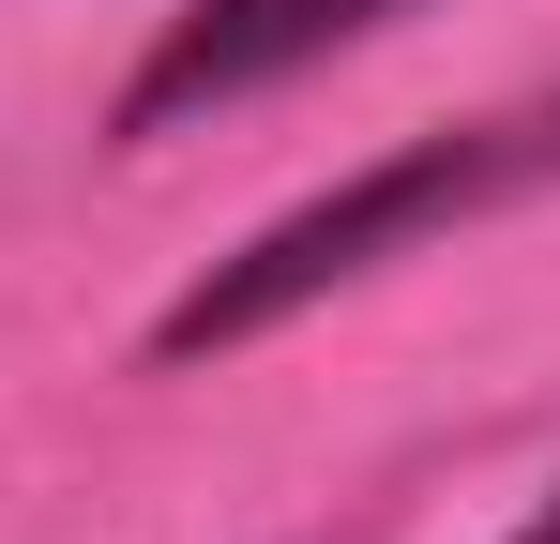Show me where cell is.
<instances>
[{
  "label": "cell",
  "instance_id": "obj_1",
  "mask_svg": "<svg viewBox=\"0 0 560 544\" xmlns=\"http://www.w3.org/2000/svg\"><path fill=\"white\" fill-rule=\"evenodd\" d=\"M560 167V106H515V121H455V137H409L394 167H364L349 197H303L288 227H258L243 258L212 272V287H183L167 303V333L152 348L197 363V348H243V333H273L288 303H318V287H349V272H378L409 227H455V212H485V197H515V181Z\"/></svg>",
  "mask_w": 560,
  "mask_h": 544
},
{
  "label": "cell",
  "instance_id": "obj_2",
  "mask_svg": "<svg viewBox=\"0 0 560 544\" xmlns=\"http://www.w3.org/2000/svg\"><path fill=\"white\" fill-rule=\"evenodd\" d=\"M364 15H394V0H197L183 31L152 46V76L121 91V137H152V121H183V106H212V91H258V76H288V61H318V46H349Z\"/></svg>",
  "mask_w": 560,
  "mask_h": 544
},
{
  "label": "cell",
  "instance_id": "obj_3",
  "mask_svg": "<svg viewBox=\"0 0 560 544\" xmlns=\"http://www.w3.org/2000/svg\"><path fill=\"white\" fill-rule=\"evenodd\" d=\"M515 544H560V499H546V515H530V530H515Z\"/></svg>",
  "mask_w": 560,
  "mask_h": 544
}]
</instances>
